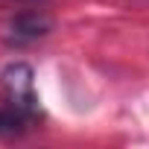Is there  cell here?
<instances>
[{"mask_svg":"<svg viewBox=\"0 0 149 149\" xmlns=\"http://www.w3.org/2000/svg\"><path fill=\"white\" fill-rule=\"evenodd\" d=\"M0 94L9 108L24 114L29 123L41 120V102L35 94V70L26 61H9L0 70Z\"/></svg>","mask_w":149,"mask_h":149,"instance_id":"6da1fadb","label":"cell"},{"mask_svg":"<svg viewBox=\"0 0 149 149\" xmlns=\"http://www.w3.org/2000/svg\"><path fill=\"white\" fill-rule=\"evenodd\" d=\"M32 123L9 105H0V134H24Z\"/></svg>","mask_w":149,"mask_h":149,"instance_id":"3957f363","label":"cell"},{"mask_svg":"<svg viewBox=\"0 0 149 149\" xmlns=\"http://www.w3.org/2000/svg\"><path fill=\"white\" fill-rule=\"evenodd\" d=\"M50 29H53V18H50V15L35 12V9L18 12V15L9 21V26H6V44H9V47H26V44L44 38Z\"/></svg>","mask_w":149,"mask_h":149,"instance_id":"7a4b0ae2","label":"cell"}]
</instances>
